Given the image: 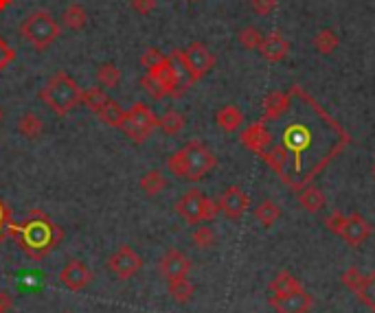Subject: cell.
Instances as JSON below:
<instances>
[{
	"label": "cell",
	"mask_w": 375,
	"mask_h": 313,
	"mask_svg": "<svg viewBox=\"0 0 375 313\" xmlns=\"http://www.w3.org/2000/svg\"><path fill=\"white\" fill-rule=\"evenodd\" d=\"M290 94V108L279 116L286 121L279 145L290 155L283 182L294 191H301L336 158L352 138L342 125L325 112L318 101L301 86H292Z\"/></svg>",
	"instance_id": "obj_1"
},
{
	"label": "cell",
	"mask_w": 375,
	"mask_h": 313,
	"mask_svg": "<svg viewBox=\"0 0 375 313\" xmlns=\"http://www.w3.org/2000/svg\"><path fill=\"white\" fill-rule=\"evenodd\" d=\"M217 165L215 153L202 143V141H191L180 151L171 153L167 160V169L171 175H176L187 182H200L205 180Z\"/></svg>",
	"instance_id": "obj_2"
},
{
	"label": "cell",
	"mask_w": 375,
	"mask_h": 313,
	"mask_svg": "<svg viewBox=\"0 0 375 313\" xmlns=\"http://www.w3.org/2000/svg\"><path fill=\"white\" fill-rule=\"evenodd\" d=\"M82 92L84 88L77 84V79H72L68 72L60 70L44 84V88L40 90V99L53 114L66 116L82 103Z\"/></svg>",
	"instance_id": "obj_3"
},
{
	"label": "cell",
	"mask_w": 375,
	"mask_h": 313,
	"mask_svg": "<svg viewBox=\"0 0 375 313\" xmlns=\"http://www.w3.org/2000/svg\"><path fill=\"white\" fill-rule=\"evenodd\" d=\"M60 33H62L60 22L53 18L51 11H46V9L33 11L20 24V35L36 50H40V53H44L48 46H53V42L60 38Z\"/></svg>",
	"instance_id": "obj_4"
},
{
	"label": "cell",
	"mask_w": 375,
	"mask_h": 313,
	"mask_svg": "<svg viewBox=\"0 0 375 313\" xmlns=\"http://www.w3.org/2000/svg\"><path fill=\"white\" fill-rule=\"evenodd\" d=\"M176 213L191 226L213 221L219 213V206L215 199L207 197L200 189L187 191L178 202H176Z\"/></svg>",
	"instance_id": "obj_5"
},
{
	"label": "cell",
	"mask_w": 375,
	"mask_h": 313,
	"mask_svg": "<svg viewBox=\"0 0 375 313\" xmlns=\"http://www.w3.org/2000/svg\"><path fill=\"white\" fill-rule=\"evenodd\" d=\"M156 127H158V116L149 110L145 103H134V106L125 112V121L121 125L123 132L134 143H145Z\"/></svg>",
	"instance_id": "obj_6"
},
{
	"label": "cell",
	"mask_w": 375,
	"mask_h": 313,
	"mask_svg": "<svg viewBox=\"0 0 375 313\" xmlns=\"http://www.w3.org/2000/svg\"><path fill=\"white\" fill-rule=\"evenodd\" d=\"M108 268L119 280H130L136 276L143 268V258L132 246H121L110 258H108Z\"/></svg>",
	"instance_id": "obj_7"
},
{
	"label": "cell",
	"mask_w": 375,
	"mask_h": 313,
	"mask_svg": "<svg viewBox=\"0 0 375 313\" xmlns=\"http://www.w3.org/2000/svg\"><path fill=\"white\" fill-rule=\"evenodd\" d=\"M185 60H187V66L193 75V79L200 82L205 75H209L215 66V55L211 50L202 44V42H191L185 50Z\"/></svg>",
	"instance_id": "obj_8"
},
{
	"label": "cell",
	"mask_w": 375,
	"mask_h": 313,
	"mask_svg": "<svg viewBox=\"0 0 375 313\" xmlns=\"http://www.w3.org/2000/svg\"><path fill=\"white\" fill-rule=\"evenodd\" d=\"M147 75L152 77L154 82H158V86L165 90L167 97H183L185 94L183 86H180V79H178V72H176V68H173L169 55L163 62H158L156 66L149 68Z\"/></svg>",
	"instance_id": "obj_9"
},
{
	"label": "cell",
	"mask_w": 375,
	"mask_h": 313,
	"mask_svg": "<svg viewBox=\"0 0 375 313\" xmlns=\"http://www.w3.org/2000/svg\"><path fill=\"white\" fill-rule=\"evenodd\" d=\"M270 304L277 313H308L314 304L312 294H308L303 287H298L294 292H288L283 296H272Z\"/></svg>",
	"instance_id": "obj_10"
},
{
	"label": "cell",
	"mask_w": 375,
	"mask_h": 313,
	"mask_svg": "<svg viewBox=\"0 0 375 313\" xmlns=\"http://www.w3.org/2000/svg\"><path fill=\"white\" fill-rule=\"evenodd\" d=\"M60 280L66 290L82 292L84 287H88L92 282V272L86 268V263H82L80 258H70L60 272Z\"/></svg>",
	"instance_id": "obj_11"
},
{
	"label": "cell",
	"mask_w": 375,
	"mask_h": 313,
	"mask_svg": "<svg viewBox=\"0 0 375 313\" xmlns=\"http://www.w3.org/2000/svg\"><path fill=\"white\" fill-rule=\"evenodd\" d=\"M239 141H241V145L246 149H250V151L257 153V155H263V151L272 145V132H270L268 125L263 121H257V123H250L244 129Z\"/></svg>",
	"instance_id": "obj_12"
},
{
	"label": "cell",
	"mask_w": 375,
	"mask_h": 313,
	"mask_svg": "<svg viewBox=\"0 0 375 313\" xmlns=\"http://www.w3.org/2000/svg\"><path fill=\"white\" fill-rule=\"evenodd\" d=\"M248 204H250V199L244 193V189H239V187H229L227 191L222 193V197L217 202L224 217H229L233 221L241 219V215L248 211Z\"/></svg>",
	"instance_id": "obj_13"
},
{
	"label": "cell",
	"mask_w": 375,
	"mask_h": 313,
	"mask_svg": "<svg viewBox=\"0 0 375 313\" xmlns=\"http://www.w3.org/2000/svg\"><path fill=\"white\" fill-rule=\"evenodd\" d=\"M158 268H161V274H163L167 280H171V278H183V276H187V274L191 272V260H189V256H187L185 252H180V250H176V248H171V250H167V252L163 254Z\"/></svg>",
	"instance_id": "obj_14"
},
{
	"label": "cell",
	"mask_w": 375,
	"mask_h": 313,
	"mask_svg": "<svg viewBox=\"0 0 375 313\" xmlns=\"http://www.w3.org/2000/svg\"><path fill=\"white\" fill-rule=\"evenodd\" d=\"M371 230H373L371 224L360 213H352V215H347V224H344V230L340 237L352 248H360L371 237Z\"/></svg>",
	"instance_id": "obj_15"
},
{
	"label": "cell",
	"mask_w": 375,
	"mask_h": 313,
	"mask_svg": "<svg viewBox=\"0 0 375 313\" xmlns=\"http://www.w3.org/2000/svg\"><path fill=\"white\" fill-rule=\"evenodd\" d=\"M259 53L266 62H283L290 53V42L279 33V31H272L268 35H263V42L259 46Z\"/></svg>",
	"instance_id": "obj_16"
},
{
	"label": "cell",
	"mask_w": 375,
	"mask_h": 313,
	"mask_svg": "<svg viewBox=\"0 0 375 313\" xmlns=\"http://www.w3.org/2000/svg\"><path fill=\"white\" fill-rule=\"evenodd\" d=\"M292 94L290 90H272L270 94H266L263 99V123L268 121H277L288 108H290Z\"/></svg>",
	"instance_id": "obj_17"
},
{
	"label": "cell",
	"mask_w": 375,
	"mask_h": 313,
	"mask_svg": "<svg viewBox=\"0 0 375 313\" xmlns=\"http://www.w3.org/2000/svg\"><path fill=\"white\" fill-rule=\"evenodd\" d=\"M215 123L227 134H233L244 125V112L237 106H224L215 112Z\"/></svg>",
	"instance_id": "obj_18"
},
{
	"label": "cell",
	"mask_w": 375,
	"mask_h": 313,
	"mask_svg": "<svg viewBox=\"0 0 375 313\" xmlns=\"http://www.w3.org/2000/svg\"><path fill=\"white\" fill-rule=\"evenodd\" d=\"M16 129H18V134L24 136V138H29V141H36L42 136L44 132V121L36 114V112H27V114H22L16 123Z\"/></svg>",
	"instance_id": "obj_19"
},
{
	"label": "cell",
	"mask_w": 375,
	"mask_h": 313,
	"mask_svg": "<svg viewBox=\"0 0 375 313\" xmlns=\"http://www.w3.org/2000/svg\"><path fill=\"white\" fill-rule=\"evenodd\" d=\"M88 24V13L80 3H72L62 13V27L68 31H82Z\"/></svg>",
	"instance_id": "obj_20"
},
{
	"label": "cell",
	"mask_w": 375,
	"mask_h": 313,
	"mask_svg": "<svg viewBox=\"0 0 375 313\" xmlns=\"http://www.w3.org/2000/svg\"><path fill=\"white\" fill-rule=\"evenodd\" d=\"M298 204H301V208H305L308 213H318L325 208V204H327V199H325V193L316 187H303L301 191H298Z\"/></svg>",
	"instance_id": "obj_21"
},
{
	"label": "cell",
	"mask_w": 375,
	"mask_h": 313,
	"mask_svg": "<svg viewBox=\"0 0 375 313\" xmlns=\"http://www.w3.org/2000/svg\"><path fill=\"white\" fill-rule=\"evenodd\" d=\"M167 292L173 298V302L187 304L193 298V294H195V287H193V282L187 276H183V278H171L169 285H167Z\"/></svg>",
	"instance_id": "obj_22"
},
{
	"label": "cell",
	"mask_w": 375,
	"mask_h": 313,
	"mask_svg": "<svg viewBox=\"0 0 375 313\" xmlns=\"http://www.w3.org/2000/svg\"><path fill=\"white\" fill-rule=\"evenodd\" d=\"M141 191L147 195V197H156L161 195L165 189H167V177L158 171V169H152V171H147L143 177H141Z\"/></svg>",
	"instance_id": "obj_23"
},
{
	"label": "cell",
	"mask_w": 375,
	"mask_h": 313,
	"mask_svg": "<svg viewBox=\"0 0 375 313\" xmlns=\"http://www.w3.org/2000/svg\"><path fill=\"white\" fill-rule=\"evenodd\" d=\"M255 217H257V221L263 228H272L274 224L279 221V217H281V206L277 202H272V199H263L255 208Z\"/></svg>",
	"instance_id": "obj_24"
},
{
	"label": "cell",
	"mask_w": 375,
	"mask_h": 313,
	"mask_svg": "<svg viewBox=\"0 0 375 313\" xmlns=\"http://www.w3.org/2000/svg\"><path fill=\"white\" fill-rule=\"evenodd\" d=\"M187 125V119L178 112V110H167L161 119H158V127L167 136H178Z\"/></svg>",
	"instance_id": "obj_25"
},
{
	"label": "cell",
	"mask_w": 375,
	"mask_h": 313,
	"mask_svg": "<svg viewBox=\"0 0 375 313\" xmlns=\"http://www.w3.org/2000/svg\"><path fill=\"white\" fill-rule=\"evenodd\" d=\"M110 101V97L106 94L104 88H88L82 92V106H86L92 114H99L104 108H106V103Z\"/></svg>",
	"instance_id": "obj_26"
},
{
	"label": "cell",
	"mask_w": 375,
	"mask_h": 313,
	"mask_svg": "<svg viewBox=\"0 0 375 313\" xmlns=\"http://www.w3.org/2000/svg\"><path fill=\"white\" fill-rule=\"evenodd\" d=\"M298 287H301V282H298L290 272H279L277 276L270 280V294L272 296H283L288 292L298 290Z\"/></svg>",
	"instance_id": "obj_27"
},
{
	"label": "cell",
	"mask_w": 375,
	"mask_h": 313,
	"mask_svg": "<svg viewBox=\"0 0 375 313\" xmlns=\"http://www.w3.org/2000/svg\"><path fill=\"white\" fill-rule=\"evenodd\" d=\"M119 82H121V70L116 68V64L106 62V64L99 66V70H97V84H99V88L110 90V88H116Z\"/></svg>",
	"instance_id": "obj_28"
},
{
	"label": "cell",
	"mask_w": 375,
	"mask_h": 313,
	"mask_svg": "<svg viewBox=\"0 0 375 313\" xmlns=\"http://www.w3.org/2000/svg\"><path fill=\"white\" fill-rule=\"evenodd\" d=\"M314 48L318 50L320 55H332L334 50L338 48V44H340V40H338V35L332 31V29H320L316 35H314Z\"/></svg>",
	"instance_id": "obj_29"
},
{
	"label": "cell",
	"mask_w": 375,
	"mask_h": 313,
	"mask_svg": "<svg viewBox=\"0 0 375 313\" xmlns=\"http://www.w3.org/2000/svg\"><path fill=\"white\" fill-rule=\"evenodd\" d=\"M99 119H102V123H106L108 127H116V129H121V125H123V121H125V110L119 106V103L114 101V99H110L108 103H106V108L97 114Z\"/></svg>",
	"instance_id": "obj_30"
},
{
	"label": "cell",
	"mask_w": 375,
	"mask_h": 313,
	"mask_svg": "<svg viewBox=\"0 0 375 313\" xmlns=\"http://www.w3.org/2000/svg\"><path fill=\"white\" fill-rule=\"evenodd\" d=\"M215 232H213V228H209V226H205V224H197V228L193 230V234H191V241H193V246L195 248H200V250H211L213 246H215Z\"/></svg>",
	"instance_id": "obj_31"
},
{
	"label": "cell",
	"mask_w": 375,
	"mask_h": 313,
	"mask_svg": "<svg viewBox=\"0 0 375 313\" xmlns=\"http://www.w3.org/2000/svg\"><path fill=\"white\" fill-rule=\"evenodd\" d=\"M356 296L364 307H369L375 313V272L366 274V278H364V282H362V287L358 290Z\"/></svg>",
	"instance_id": "obj_32"
},
{
	"label": "cell",
	"mask_w": 375,
	"mask_h": 313,
	"mask_svg": "<svg viewBox=\"0 0 375 313\" xmlns=\"http://www.w3.org/2000/svg\"><path fill=\"white\" fill-rule=\"evenodd\" d=\"M237 40L239 44L246 48V50H259L261 42H263V35L257 27H244L239 33H237Z\"/></svg>",
	"instance_id": "obj_33"
},
{
	"label": "cell",
	"mask_w": 375,
	"mask_h": 313,
	"mask_svg": "<svg viewBox=\"0 0 375 313\" xmlns=\"http://www.w3.org/2000/svg\"><path fill=\"white\" fill-rule=\"evenodd\" d=\"M364 278H366V274H362L358 268H349V270L340 276V282L347 287V290H352L354 294H358V290L362 287Z\"/></svg>",
	"instance_id": "obj_34"
},
{
	"label": "cell",
	"mask_w": 375,
	"mask_h": 313,
	"mask_svg": "<svg viewBox=\"0 0 375 313\" xmlns=\"http://www.w3.org/2000/svg\"><path fill=\"white\" fill-rule=\"evenodd\" d=\"M344 224H347V215H342L340 211H334L327 219H325V226H327V230L332 232V234H342V230H344Z\"/></svg>",
	"instance_id": "obj_35"
},
{
	"label": "cell",
	"mask_w": 375,
	"mask_h": 313,
	"mask_svg": "<svg viewBox=\"0 0 375 313\" xmlns=\"http://www.w3.org/2000/svg\"><path fill=\"white\" fill-rule=\"evenodd\" d=\"M141 88H143V90L149 94V97H152V99H156V101L167 97V94H165V90L158 86V82H154V79H152V77H149V75H145L143 79H141Z\"/></svg>",
	"instance_id": "obj_36"
},
{
	"label": "cell",
	"mask_w": 375,
	"mask_h": 313,
	"mask_svg": "<svg viewBox=\"0 0 375 313\" xmlns=\"http://www.w3.org/2000/svg\"><path fill=\"white\" fill-rule=\"evenodd\" d=\"M16 60V50L7 44L5 38H0V72H3L9 64H13Z\"/></svg>",
	"instance_id": "obj_37"
},
{
	"label": "cell",
	"mask_w": 375,
	"mask_h": 313,
	"mask_svg": "<svg viewBox=\"0 0 375 313\" xmlns=\"http://www.w3.org/2000/svg\"><path fill=\"white\" fill-rule=\"evenodd\" d=\"M250 9L257 16H270L277 9V0H250Z\"/></svg>",
	"instance_id": "obj_38"
},
{
	"label": "cell",
	"mask_w": 375,
	"mask_h": 313,
	"mask_svg": "<svg viewBox=\"0 0 375 313\" xmlns=\"http://www.w3.org/2000/svg\"><path fill=\"white\" fill-rule=\"evenodd\" d=\"M165 57H167L165 53H161V50H158V48H154V46H152V48H147V50H145V53H143V57H141V64H143V66H145V68L149 70V68H152V66H156L158 62H163Z\"/></svg>",
	"instance_id": "obj_39"
},
{
	"label": "cell",
	"mask_w": 375,
	"mask_h": 313,
	"mask_svg": "<svg viewBox=\"0 0 375 313\" xmlns=\"http://www.w3.org/2000/svg\"><path fill=\"white\" fill-rule=\"evenodd\" d=\"M132 9L141 16H149L156 9V0H132Z\"/></svg>",
	"instance_id": "obj_40"
},
{
	"label": "cell",
	"mask_w": 375,
	"mask_h": 313,
	"mask_svg": "<svg viewBox=\"0 0 375 313\" xmlns=\"http://www.w3.org/2000/svg\"><path fill=\"white\" fill-rule=\"evenodd\" d=\"M11 309V296L7 292H0V313H7Z\"/></svg>",
	"instance_id": "obj_41"
},
{
	"label": "cell",
	"mask_w": 375,
	"mask_h": 313,
	"mask_svg": "<svg viewBox=\"0 0 375 313\" xmlns=\"http://www.w3.org/2000/svg\"><path fill=\"white\" fill-rule=\"evenodd\" d=\"M11 5V0H0V11H3V9H7Z\"/></svg>",
	"instance_id": "obj_42"
},
{
	"label": "cell",
	"mask_w": 375,
	"mask_h": 313,
	"mask_svg": "<svg viewBox=\"0 0 375 313\" xmlns=\"http://www.w3.org/2000/svg\"><path fill=\"white\" fill-rule=\"evenodd\" d=\"M3 119H5V112H3V108H0V123H3Z\"/></svg>",
	"instance_id": "obj_43"
},
{
	"label": "cell",
	"mask_w": 375,
	"mask_h": 313,
	"mask_svg": "<svg viewBox=\"0 0 375 313\" xmlns=\"http://www.w3.org/2000/svg\"><path fill=\"white\" fill-rule=\"evenodd\" d=\"M373 177H375V165H373Z\"/></svg>",
	"instance_id": "obj_44"
},
{
	"label": "cell",
	"mask_w": 375,
	"mask_h": 313,
	"mask_svg": "<svg viewBox=\"0 0 375 313\" xmlns=\"http://www.w3.org/2000/svg\"><path fill=\"white\" fill-rule=\"evenodd\" d=\"M66 313H70V311H66Z\"/></svg>",
	"instance_id": "obj_45"
}]
</instances>
